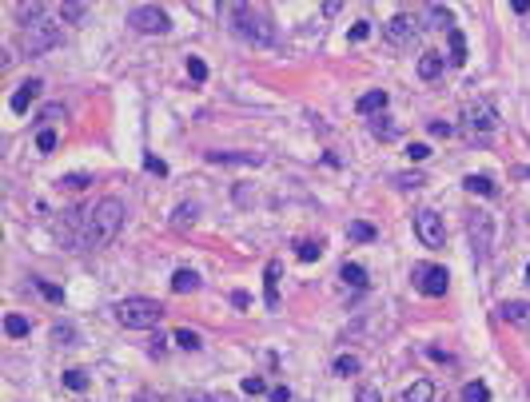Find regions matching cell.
<instances>
[{"mask_svg":"<svg viewBox=\"0 0 530 402\" xmlns=\"http://www.w3.org/2000/svg\"><path fill=\"white\" fill-rule=\"evenodd\" d=\"M120 227H124V203L116 195L100 199L96 208H88V215H84V251L108 247L112 239L120 235Z\"/></svg>","mask_w":530,"mask_h":402,"instance_id":"6da1fadb","label":"cell"},{"mask_svg":"<svg viewBox=\"0 0 530 402\" xmlns=\"http://www.w3.org/2000/svg\"><path fill=\"white\" fill-rule=\"evenodd\" d=\"M227 24H232V32H236L239 40L255 44V48H267V44L275 40L271 16H267L264 4H227Z\"/></svg>","mask_w":530,"mask_h":402,"instance_id":"7a4b0ae2","label":"cell"},{"mask_svg":"<svg viewBox=\"0 0 530 402\" xmlns=\"http://www.w3.org/2000/svg\"><path fill=\"white\" fill-rule=\"evenodd\" d=\"M116 319L124 323L128 331H152V327H160V319H164V307L156 303V299L132 295V299H124V303L116 307Z\"/></svg>","mask_w":530,"mask_h":402,"instance_id":"3957f363","label":"cell"},{"mask_svg":"<svg viewBox=\"0 0 530 402\" xmlns=\"http://www.w3.org/2000/svg\"><path fill=\"white\" fill-rule=\"evenodd\" d=\"M64 40V32H60V24H52V20H32V24L20 28V52L24 56H40L48 52V48H56V44Z\"/></svg>","mask_w":530,"mask_h":402,"instance_id":"277c9868","label":"cell"},{"mask_svg":"<svg viewBox=\"0 0 530 402\" xmlns=\"http://www.w3.org/2000/svg\"><path fill=\"white\" fill-rule=\"evenodd\" d=\"M411 283H415L427 299H443L446 287H450V275H446V267H439V263H415Z\"/></svg>","mask_w":530,"mask_h":402,"instance_id":"5b68a950","label":"cell"},{"mask_svg":"<svg viewBox=\"0 0 530 402\" xmlns=\"http://www.w3.org/2000/svg\"><path fill=\"white\" fill-rule=\"evenodd\" d=\"M128 24L136 28V32H144V36H164L167 28H172V20H167V13L160 4H136L128 13Z\"/></svg>","mask_w":530,"mask_h":402,"instance_id":"8992f818","label":"cell"},{"mask_svg":"<svg viewBox=\"0 0 530 402\" xmlns=\"http://www.w3.org/2000/svg\"><path fill=\"white\" fill-rule=\"evenodd\" d=\"M462 124H467L471 136H487V132L499 127V111L490 108V100H471V104L462 108Z\"/></svg>","mask_w":530,"mask_h":402,"instance_id":"52a82bcc","label":"cell"},{"mask_svg":"<svg viewBox=\"0 0 530 402\" xmlns=\"http://www.w3.org/2000/svg\"><path fill=\"white\" fill-rule=\"evenodd\" d=\"M84 215H88V211H64V215L56 219V239H60L68 251H84Z\"/></svg>","mask_w":530,"mask_h":402,"instance_id":"ba28073f","label":"cell"},{"mask_svg":"<svg viewBox=\"0 0 530 402\" xmlns=\"http://www.w3.org/2000/svg\"><path fill=\"white\" fill-rule=\"evenodd\" d=\"M415 235L427 243V247H443V239H446V223H443V215L439 211H431V208H423L415 215Z\"/></svg>","mask_w":530,"mask_h":402,"instance_id":"9c48e42d","label":"cell"},{"mask_svg":"<svg viewBox=\"0 0 530 402\" xmlns=\"http://www.w3.org/2000/svg\"><path fill=\"white\" fill-rule=\"evenodd\" d=\"M471 243H474V259H490V247H494V219L490 215H471Z\"/></svg>","mask_w":530,"mask_h":402,"instance_id":"30bf717a","label":"cell"},{"mask_svg":"<svg viewBox=\"0 0 530 402\" xmlns=\"http://www.w3.org/2000/svg\"><path fill=\"white\" fill-rule=\"evenodd\" d=\"M415 32H418V24H415V16H407V13H399L395 20H387V28H383V36H387L391 44H411L415 40Z\"/></svg>","mask_w":530,"mask_h":402,"instance_id":"8fae6325","label":"cell"},{"mask_svg":"<svg viewBox=\"0 0 530 402\" xmlns=\"http://www.w3.org/2000/svg\"><path fill=\"white\" fill-rule=\"evenodd\" d=\"M40 92H44V84H40V80H24V84H20V88L13 92V111H16V116H24L28 104L40 96Z\"/></svg>","mask_w":530,"mask_h":402,"instance_id":"7c38bea8","label":"cell"},{"mask_svg":"<svg viewBox=\"0 0 530 402\" xmlns=\"http://www.w3.org/2000/svg\"><path fill=\"white\" fill-rule=\"evenodd\" d=\"M211 164H223V167H259L264 155H243V152H208Z\"/></svg>","mask_w":530,"mask_h":402,"instance_id":"4fadbf2b","label":"cell"},{"mask_svg":"<svg viewBox=\"0 0 530 402\" xmlns=\"http://www.w3.org/2000/svg\"><path fill=\"white\" fill-rule=\"evenodd\" d=\"M279 275H283V267L275 263V259H271V263H267V271H264V299H267V307H279Z\"/></svg>","mask_w":530,"mask_h":402,"instance_id":"5bb4252c","label":"cell"},{"mask_svg":"<svg viewBox=\"0 0 530 402\" xmlns=\"http://www.w3.org/2000/svg\"><path fill=\"white\" fill-rule=\"evenodd\" d=\"M443 68H446V60L439 52H423L418 56V76H423V80H439Z\"/></svg>","mask_w":530,"mask_h":402,"instance_id":"9a60e30c","label":"cell"},{"mask_svg":"<svg viewBox=\"0 0 530 402\" xmlns=\"http://www.w3.org/2000/svg\"><path fill=\"white\" fill-rule=\"evenodd\" d=\"M431 399H434V387L427 382V378H415L395 402H431Z\"/></svg>","mask_w":530,"mask_h":402,"instance_id":"2e32d148","label":"cell"},{"mask_svg":"<svg viewBox=\"0 0 530 402\" xmlns=\"http://www.w3.org/2000/svg\"><path fill=\"white\" fill-rule=\"evenodd\" d=\"M387 92H383V88H375V92H367V96H359V104H355V111H359V116H371V111H383L387 108Z\"/></svg>","mask_w":530,"mask_h":402,"instance_id":"e0dca14e","label":"cell"},{"mask_svg":"<svg viewBox=\"0 0 530 402\" xmlns=\"http://www.w3.org/2000/svg\"><path fill=\"white\" fill-rule=\"evenodd\" d=\"M462 187H467L471 195H483V199L499 195V187H494V180H490V176H467V180H462Z\"/></svg>","mask_w":530,"mask_h":402,"instance_id":"ac0fdd59","label":"cell"},{"mask_svg":"<svg viewBox=\"0 0 530 402\" xmlns=\"http://www.w3.org/2000/svg\"><path fill=\"white\" fill-rule=\"evenodd\" d=\"M499 315L506 323H527L530 319V303H522V299H510V303L499 307Z\"/></svg>","mask_w":530,"mask_h":402,"instance_id":"d6986e66","label":"cell"},{"mask_svg":"<svg viewBox=\"0 0 530 402\" xmlns=\"http://www.w3.org/2000/svg\"><path fill=\"white\" fill-rule=\"evenodd\" d=\"M339 275H343V283H347V287H355V291H367V271H363L359 263H343V267H339Z\"/></svg>","mask_w":530,"mask_h":402,"instance_id":"ffe728a7","label":"cell"},{"mask_svg":"<svg viewBox=\"0 0 530 402\" xmlns=\"http://www.w3.org/2000/svg\"><path fill=\"white\" fill-rule=\"evenodd\" d=\"M195 287H199V275L188 271V267H180V271L172 275V291H176V295H188V291H195Z\"/></svg>","mask_w":530,"mask_h":402,"instance_id":"44dd1931","label":"cell"},{"mask_svg":"<svg viewBox=\"0 0 530 402\" xmlns=\"http://www.w3.org/2000/svg\"><path fill=\"white\" fill-rule=\"evenodd\" d=\"M446 40H450V64L462 68V64H467V40H462V32H459V28H450V32H446Z\"/></svg>","mask_w":530,"mask_h":402,"instance_id":"7402d4cb","label":"cell"},{"mask_svg":"<svg viewBox=\"0 0 530 402\" xmlns=\"http://www.w3.org/2000/svg\"><path fill=\"white\" fill-rule=\"evenodd\" d=\"M427 20H431L434 28H443V32H450V20H455V13H450L446 4H431V8H427Z\"/></svg>","mask_w":530,"mask_h":402,"instance_id":"603a6c76","label":"cell"},{"mask_svg":"<svg viewBox=\"0 0 530 402\" xmlns=\"http://www.w3.org/2000/svg\"><path fill=\"white\" fill-rule=\"evenodd\" d=\"M462 402H490V387L487 382H467L462 387Z\"/></svg>","mask_w":530,"mask_h":402,"instance_id":"cb8c5ba5","label":"cell"},{"mask_svg":"<svg viewBox=\"0 0 530 402\" xmlns=\"http://www.w3.org/2000/svg\"><path fill=\"white\" fill-rule=\"evenodd\" d=\"M335 375L339 378L359 375V359H355V355H339V359H335Z\"/></svg>","mask_w":530,"mask_h":402,"instance_id":"d4e9b609","label":"cell"},{"mask_svg":"<svg viewBox=\"0 0 530 402\" xmlns=\"http://www.w3.org/2000/svg\"><path fill=\"white\" fill-rule=\"evenodd\" d=\"M195 215H199V208H195V203H183V208H176V215H172V219H176V227H180V231H188V227L195 223Z\"/></svg>","mask_w":530,"mask_h":402,"instance_id":"484cf974","label":"cell"},{"mask_svg":"<svg viewBox=\"0 0 530 402\" xmlns=\"http://www.w3.org/2000/svg\"><path fill=\"white\" fill-rule=\"evenodd\" d=\"M32 283H36V291H40L48 303H64V291H60L56 283H48V279H32Z\"/></svg>","mask_w":530,"mask_h":402,"instance_id":"4316f807","label":"cell"},{"mask_svg":"<svg viewBox=\"0 0 530 402\" xmlns=\"http://www.w3.org/2000/svg\"><path fill=\"white\" fill-rule=\"evenodd\" d=\"M88 183H92V176L76 171V176H60V183H56V187H64V192H80V187H88Z\"/></svg>","mask_w":530,"mask_h":402,"instance_id":"83f0119b","label":"cell"},{"mask_svg":"<svg viewBox=\"0 0 530 402\" xmlns=\"http://www.w3.org/2000/svg\"><path fill=\"white\" fill-rule=\"evenodd\" d=\"M4 331L13 334V339H24V334H28V319H24V315H8V319H4Z\"/></svg>","mask_w":530,"mask_h":402,"instance_id":"f1b7e54d","label":"cell"},{"mask_svg":"<svg viewBox=\"0 0 530 402\" xmlns=\"http://www.w3.org/2000/svg\"><path fill=\"white\" fill-rule=\"evenodd\" d=\"M295 255H299L303 263H315V259H319V255H323V247H319V243H311V239H303V243L295 247Z\"/></svg>","mask_w":530,"mask_h":402,"instance_id":"f546056e","label":"cell"},{"mask_svg":"<svg viewBox=\"0 0 530 402\" xmlns=\"http://www.w3.org/2000/svg\"><path fill=\"white\" fill-rule=\"evenodd\" d=\"M188 76H192L195 84H204L208 80V64H204L199 56H188Z\"/></svg>","mask_w":530,"mask_h":402,"instance_id":"4dcf8cb0","label":"cell"},{"mask_svg":"<svg viewBox=\"0 0 530 402\" xmlns=\"http://www.w3.org/2000/svg\"><path fill=\"white\" fill-rule=\"evenodd\" d=\"M351 239H359V243H371V239H375V227H371V223H351Z\"/></svg>","mask_w":530,"mask_h":402,"instance_id":"1f68e13d","label":"cell"},{"mask_svg":"<svg viewBox=\"0 0 530 402\" xmlns=\"http://www.w3.org/2000/svg\"><path fill=\"white\" fill-rule=\"evenodd\" d=\"M176 343H180L183 350H195V347H199V334L188 331V327H180V331H176Z\"/></svg>","mask_w":530,"mask_h":402,"instance_id":"d6a6232c","label":"cell"},{"mask_svg":"<svg viewBox=\"0 0 530 402\" xmlns=\"http://www.w3.org/2000/svg\"><path fill=\"white\" fill-rule=\"evenodd\" d=\"M379 139H395L399 136V124H391V120H375V127H371Z\"/></svg>","mask_w":530,"mask_h":402,"instance_id":"836d02e7","label":"cell"},{"mask_svg":"<svg viewBox=\"0 0 530 402\" xmlns=\"http://www.w3.org/2000/svg\"><path fill=\"white\" fill-rule=\"evenodd\" d=\"M64 387H68V390H84V387H88V375H84V371H64Z\"/></svg>","mask_w":530,"mask_h":402,"instance_id":"e575fe53","label":"cell"},{"mask_svg":"<svg viewBox=\"0 0 530 402\" xmlns=\"http://www.w3.org/2000/svg\"><path fill=\"white\" fill-rule=\"evenodd\" d=\"M407 160H411V164H423V160H431V148H427V144H411V148H407Z\"/></svg>","mask_w":530,"mask_h":402,"instance_id":"d590c367","label":"cell"},{"mask_svg":"<svg viewBox=\"0 0 530 402\" xmlns=\"http://www.w3.org/2000/svg\"><path fill=\"white\" fill-rule=\"evenodd\" d=\"M60 16H64V20H84V16H88V4H64Z\"/></svg>","mask_w":530,"mask_h":402,"instance_id":"8d00e7d4","label":"cell"},{"mask_svg":"<svg viewBox=\"0 0 530 402\" xmlns=\"http://www.w3.org/2000/svg\"><path fill=\"white\" fill-rule=\"evenodd\" d=\"M243 394H267V382L259 375H251V378H243Z\"/></svg>","mask_w":530,"mask_h":402,"instance_id":"74e56055","label":"cell"},{"mask_svg":"<svg viewBox=\"0 0 530 402\" xmlns=\"http://www.w3.org/2000/svg\"><path fill=\"white\" fill-rule=\"evenodd\" d=\"M36 148H40V152H52V148H56V132H52V127H44L40 136H36Z\"/></svg>","mask_w":530,"mask_h":402,"instance_id":"f35d334b","label":"cell"},{"mask_svg":"<svg viewBox=\"0 0 530 402\" xmlns=\"http://www.w3.org/2000/svg\"><path fill=\"white\" fill-rule=\"evenodd\" d=\"M395 183L399 187H423V176L418 171H403V176H395Z\"/></svg>","mask_w":530,"mask_h":402,"instance_id":"ab89813d","label":"cell"},{"mask_svg":"<svg viewBox=\"0 0 530 402\" xmlns=\"http://www.w3.org/2000/svg\"><path fill=\"white\" fill-rule=\"evenodd\" d=\"M431 136L434 139H450V136H455V127L443 124V120H431Z\"/></svg>","mask_w":530,"mask_h":402,"instance_id":"60d3db41","label":"cell"},{"mask_svg":"<svg viewBox=\"0 0 530 402\" xmlns=\"http://www.w3.org/2000/svg\"><path fill=\"white\" fill-rule=\"evenodd\" d=\"M72 339H76L72 327H52V343H56V347H60V343H72Z\"/></svg>","mask_w":530,"mask_h":402,"instance_id":"b9f144b4","label":"cell"},{"mask_svg":"<svg viewBox=\"0 0 530 402\" xmlns=\"http://www.w3.org/2000/svg\"><path fill=\"white\" fill-rule=\"evenodd\" d=\"M367 36H371V24H367V20H359V24H351V40L359 44V40H367Z\"/></svg>","mask_w":530,"mask_h":402,"instance_id":"7bdbcfd3","label":"cell"},{"mask_svg":"<svg viewBox=\"0 0 530 402\" xmlns=\"http://www.w3.org/2000/svg\"><path fill=\"white\" fill-rule=\"evenodd\" d=\"M144 167H148L152 176H167V164H164V160H156V155H148V160H144Z\"/></svg>","mask_w":530,"mask_h":402,"instance_id":"ee69618b","label":"cell"},{"mask_svg":"<svg viewBox=\"0 0 530 402\" xmlns=\"http://www.w3.org/2000/svg\"><path fill=\"white\" fill-rule=\"evenodd\" d=\"M68 111H64V104H52V108H44V120H64Z\"/></svg>","mask_w":530,"mask_h":402,"instance_id":"f6af8a7d","label":"cell"},{"mask_svg":"<svg viewBox=\"0 0 530 402\" xmlns=\"http://www.w3.org/2000/svg\"><path fill=\"white\" fill-rule=\"evenodd\" d=\"M359 402H379V390L375 387H363L359 390Z\"/></svg>","mask_w":530,"mask_h":402,"instance_id":"bcb514c9","label":"cell"},{"mask_svg":"<svg viewBox=\"0 0 530 402\" xmlns=\"http://www.w3.org/2000/svg\"><path fill=\"white\" fill-rule=\"evenodd\" d=\"M287 399H292V390H287V387H275V390H271V402H287Z\"/></svg>","mask_w":530,"mask_h":402,"instance_id":"7dc6e473","label":"cell"},{"mask_svg":"<svg viewBox=\"0 0 530 402\" xmlns=\"http://www.w3.org/2000/svg\"><path fill=\"white\" fill-rule=\"evenodd\" d=\"M232 303H236V307H248L251 295H248V291H236V295H232Z\"/></svg>","mask_w":530,"mask_h":402,"instance_id":"c3c4849f","label":"cell"},{"mask_svg":"<svg viewBox=\"0 0 530 402\" xmlns=\"http://www.w3.org/2000/svg\"><path fill=\"white\" fill-rule=\"evenodd\" d=\"M188 402H215V399H211V394H204V390H192V394H188Z\"/></svg>","mask_w":530,"mask_h":402,"instance_id":"681fc988","label":"cell"},{"mask_svg":"<svg viewBox=\"0 0 530 402\" xmlns=\"http://www.w3.org/2000/svg\"><path fill=\"white\" fill-rule=\"evenodd\" d=\"M527 287H530V263H527Z\"/></svg>","mask_w":530,"mask_h":402,"instance_id":"f907efd6","label":"cell"}]
</instances>
